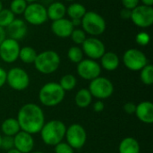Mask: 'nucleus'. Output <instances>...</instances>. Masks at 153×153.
I'll use <instances>...</instances> for the list:
<instances>
[{"label": "nucleus", "mask_w": 153, "mask_h": 153, "mask_svg": "<svg viewBox=\"0 0 153 153\" xmlns=\"http://www.w3.org/2000/svg\"><path fill=\"white\" fill-rule=\"evenodd\" d=\"M119 64H120V59L115 52H112V51L105 52L104 55L100 57V65L101 68L108 72L117 70L119 66Z\"/></svg>", "instance_id": "obj_19"}, {"label": "nucleus", "mask_w": 153, "mask_h": 153, "mask_svg": "<svg viewBox=\"0 0 153 153\" xmlns=\"http://www.w3.org/2000/svg\"><path fill=\"white\" fill-rule=\"evenodd\" d=\"M6 38V34H5V30L4 28L0 27V44L4 40V39Z\"/></svg>", "instance_id": "obj_40"}, {"label": "nucleus", "mask_w": 153, "mask_h": 153, "mask_svg": "<svg viewBox=\"0 0 153 153\" xmlns=\"http://www.w3.org/2000/svg\"><path fill=\"white\" fill-rule=\"evenodd\" d=\"M3 8H4V7H3V2H2V1L0 0V11H1V10L3 9Z\"/></svg>", "instance_id": "obj_45"}, {"label": "nucleus", "mask_w": 153, "mask_h": 153, "mask_svg": "<svg viewBox=\"0 0 153 153\" xmlns=\"http://www.w3.org/2000/svg\"><path fill=\"white\" fill-rule=\"evenodd\" d=\"M124 8L133 10L140 4V0H121Z\"/></svg>", "instance_id": "obj_35"}, {"label": "nucleus", "mask_w": 153, "mask_h": 153, "mask_svg": "<svg viewBox=\"0 0 153 153\" xmlns=\"http://www.w3.org/2000/svg\"><path fill=\"white\" fill-rule=\"evenodd\" d=\"M1 139H2V135H1V134H0V146H1Z\"/></svg>", "instance_id": "obj_48"}, {"label": "nucleus", "mask_w": 153, "mask_h": 153, "mask_svg": "<svg viewBox=\"0 0 153 153\" xmlns=\"http://www.w3.org/2000/svg\"><path fill=\"white\" fill-rule=\"evenodd\" d=\"M28 3L25 0H12L10 3V11L14 15H21L23 14Z\"/></svg>", "instance_id": "obj_29"}, {"label": "nucleus", "mask_w": 153, "mask_h": 153, "mask_svg": "<svg viewBox=\"0 0 153 153\" xmlns=\"http://www.w3.org/2000/svg\"><path fill=\"white\" fill-rule=\"evenodd\" d=\"M15 19V15L10 11L8 8H3L0 11V27L6 28L13 20Z\"/></svg>", "instance_id": "obj_30"}, {"label": "nucleus", "mask_w": 153, "mask_h": 153, "mask_svg": "<svg viewBox=\"0 0 153 153\" xmlns=\"http://www.w3.org/2000/svg\"><path fill=\"white\" fill-rule=\"evenodd\" d=\"M7 153H22L20 152L19 151H17L16 149H11V150H9V151H7Z\"/></svg>", "instance_id": "obj_43"}, {"label": "nucleus", "mask_w": 153, "mask_h": 153, "mask_svg": "<svg viewBox=\"0 0 153 153\" xmlns=\"http://www.w3.org/2000/svg\"><path fill=\"white\" fill-rule=\"evenodd\" d=\"M137 118L145 124L153 123V104L151 101H142L136 105V109L134 113Z\"/></svg>", "instance_id": "obj_18"}, {"label": "nucleus", "mask_w": 153, "mask_h": 153, "mask_svg": "<svg viewBox=\"0 0 153 153\" xmlns=\"http://www.w3.org/2000/svg\"><path fill=\"white\" fill-rule=\"evenodd\" d=\"M28 4H30V3H34V2H38L39 0H25Z\"/></svg>", "instance_id": "obj_44"}, {"label": "nucleus", "mask_w": 153, "mask_h": 153, "mask_svg": "<svg viewBox=\"0 0 153 153\" xmlns=\"http://www.w3.org/2000/svg\"><path fill=\"white\" fill-rule=\"evenodd\" d=\"M140 2H142L143 5H147V6L153 5V0H140Z\"/></svg>", "instance_id": "obj_42"}, {"label": "nucleus", "mask_w": 153, "mask_h": 153, "mask_svg": "<svg viewBox=\"0 0 153 153\" xmlns=\"http://www.w3.org/2000/svg\"><path fill=\"white\" fill-rule=\"evenodd\" d=\"M24 21L33 26H39L44 24L48 19L47 14V8L39 2L28 4L24 13Z\"/></svg>", "instance_id": "obj_7"}, {"label": "nucleus", "mask_w": 153, "mask_h": 153, "mask_svg": "<svg viewBox=\"0 0 153 153\" xmlns=\"http://www.w3.org/2000/svg\"><path fill=\"white\" fill-rule=\"evenodd\" d=\"M0 148H3L4 150H6V151H9L11 149H13L14 148L13 136H8V135L2 136Z\"/></svg>", "instance_id": "obj_33"}, {"label": "nucleus", "mask_w": 153, "mask_h": 153, "mask_svg": "<svg viewBox=\"0 0 153 153\" xmlns=\"http://www.w3.org/2000/svg\"><path fill=\"white\" fill-rule=\"evenodd\" d=\"M47 14L48 19L51 20L52 22L62 19L66 14V6L62 2H53L47 7Z\"/></svg>", "instance_id": "obj_20"}, {"label": "nucleus", "mask_w": 153, "mask_h": 153, "mask_svg": "<svg viewBox=\"0 0 153 153\" xmlns=\"http://www.w3.org/2000/svg\"><path fill=\"white\" fill-rule=\"evenodd\" d=\"M83 56L82 49L79 46H72L67 51V57L74 64L80 63L83 59Z\"/></svg>", "instance_id": "obj_27"}, {"label": "nucleus", "mask_w": 153, "mask_h": 153, "mask_svg": "<svg viewBox=\"0 0 153 153\" xmlns=\"http://www.w3.org/2000/svg\"><path fill=\"white\" fill-rule=\"evenodd\" d=\"M105 108V105L104 103L101 101V100H98L96 101L94 104H93V110L97 113H100V112H102Z\"/></svg>", "instance_id": "obj_37"}, {"label": "nucleus", "mask_w": 153, "mask_h": 153, "mask_svg": "<svg viewBox=\"0 0 153 153\" xmlns=\"http://www.w3.org/2000/svg\"><path fill=\"white\" fill-rule=\"evenodd\" d=\"M141 81L145 85H152L153 83V66L151 64H147L142 70H140Z\"/></svg>", "instance_id": "obj_28"}, {"label": "nucleus", "mask_w": 153, "mask_h": 153, "mask_svg": "<svg viewBox=\"0 0 153 153\" xmlns=\"http://www.w3.org/2000/svg\"><path fill=\"white\" fill-rule=\"evenodd\" d=\"M66 132V126L60 120H50L45 123L40 130L43 143L48 146H56L63 141Z\"/></svg>", "instance_id": "obj_2"}, {"label": "nucleus", "mask_w": 153, "mask_h": 153, "mask_svg": "<svg viewBox=\"0 0 153 153\" xmlns=\"http://www.w3.org/2000/svg\"><path fill=\"white\" fill-rule=\"evenodd\" d=\"M58 83L65 91H70L75 88V86L77 84V80L74 74H65L61 78V80Z\"/></svg>", "instance_id": "obj_26"}, {"label": "nucleus", "mask_w": 153, "mask_h": 153, "mask_svg": "<svg viewBox=\"0 0 153 153\" xmlns=\"http://www.w3.org/2000/svg\"><path fill=\"white\" fill-rule=\"evenodd\" d=\"M65 94V91L58 82H50L40 88L39 100L40 103L46 107H56L63 101Z\"/></svg>", "instance_id": "obj_3"}, {"label": "nucleus", "mask_w": 153, "mask_h": 153, "mask_svg": "<svg viewBox=\"0 0 153 153\" xmlns=\"http://www.w3.org/2000/svg\"><path fill=\"white\" fill-rule=\"evenodd\" d=\"M6 83L14 91H24L30 85V76L24 69L13 67L6 72Z\"/></svg>", "instance_id": "obj_8"}, {"label": "nucleus", "mask_w": 153, "mask_h": 153, "mask_svg": "<svg viewBox=\"0 0 153 153\" xmlns=\"http://www.w3.org/2000/svg\"><path fill=\"white\" fill-rule=\"evenodd\" d=\"M131 13H132V10H129V9H126V8H123L120 12V16L123 18V19H130L131 17Z\"/></svg>", "instance_id": "obj_39"}, {"label": "nucleus", "mask_w": 153, "mask_h": 153, "mask_svg": "<svg viewBox=\"0 0 153 153\" xmlns=\"http://www.w3.org/2000/svg\"><path fill=\"white\" fill-rule=\"evenodd\" d=\"M74 27L70 19L62 18L59 20L53 21L51 23V30L52 32L58 38L66 39L70 38L72 31L74 30Z\"/></svg>", "instance_id": "obj_17"}, {"label": "nucleus", "mask_w": 153, "mask_h": 153, "mask_svg": "<svg viewBox=\"0 0 153 153\" xmlns=\"http://www.w3.org/2000/svg\"><path fill=\"white\" fill-rule=\"evenodd\" d=\"M65 138L66 139V143L74 150H79L86 143L87 133L80 124H73L66 128Z\"/></svg>", "instance_id": "obj_11"}, {"label": "nucleus", "mask_w": 153, "mask_h": 153, "mask_svg": "<svg viewBox=\"0 0 153 153\" xmlns=\"http://www.w3.org/2000/svg\"><path fill=\"white\" fill-rule=\"evenodd\" d=\"M82 30L91 37H98L103 34L107 29V23L102 15L95 11H87L82 18Z\"/></svg>", "instance_id": "obj_5"}, {"label": "nucleus", "mask_w": 153, "mask_h": 153, "mask_svg": "<svg viewBox=\"0 0 153 153\" xmlns=\"http://www.w3.org/2000/svg\"><path fill=\"white\" fill-rule=\"evenodd\" d=\"M119 153H140V144L134 137L124 138L118 146Z\"/></svg>", "instance_id": "obj_21"}, {"label": "nucleus", "mask_w": 153, "mask_h": 153, "mask_svg": "<svg viewBox=\"0 0 153 153\" xmlns=\"http://www.w3.org/2000/svg\"><path fill=\"white\" fill-rule=\"evenodd\" d=\"M2 2H4V1H7V0H1Z\"/></svg>", "instance_id": "obj_49"}, {"label": "nucleus", "mask_w": 153, "mask_h": 153, "mask_svg": "<svg viewBox=\"0 0 153 153\" xmlns=\"http://www.w3.org/2000/svg\"><path fill=\"white\" fill-rule=\"evenodd\" d=\"M123 63L127 69L137 72L142 70L148 64V58L140 49L129 48L124 53Z\"/></svg>", "instance_id": "obj_9"}, {"label": "nucleus", "mask_w": 153, "mask_h": 153, "mask_svg": "<svg viewBox=\"0 0 153 153\" xmlns=\"http://www.w3.org/2000/svg\"><path fill=\"white\" fill-rule=\"evenodd\" d=\"M1 131L3 132L4 135L14 136L16 134H18L21 131V128L16 118L9 117L4 120V122L2 123Z\"/></svg>", "instance_id": "obj_22"}, {"label": "nucleus", "mask_w": 153, "mask_h": 153, "mask_svg": "<svg viewBox=\"0 0 153 153\" xmlns=\"http://www.w3.org/2000/svg\"><path fill=\"white\" fill-rule=\"evenodd\" d=\"M14 149L22 153H30L34 147V139L32 134L24 131H20L13 136Z\"/></svg>", "instance_id": "obj_16"}, {"label": "nucleus", "mask_w": 153, "mask_h": 153, "mask_svg": "<svg viewBox=\"0 0 153 153\" xmlns=\"http://www.w3.org/2000/svg\"><path fill=\"white\" fill-rule=\"evenodd\" d=\"M88 90L92 97L101 100L112 96L114 92V85L109 79L99 76L91 81Z\"/></svg>", "instance_id": "obj_6"}, {"label": "nucleus", "mask_w": 153, "mask_h": 153, "mask_svg": "<svg viewBox=\"0 0 153 153\" xmlns=\"http://www.w3.org/2000/svg\"><path fill=\"white\" fill-rule=\"evenodd\" d=\"M77 74L78 75L87 81H91L99 76H100L101 66L96 61L90 58L82 59L77 64Z\"/></svg>", "instance_id": "obj_13"}, {"label": "nucleus", "mask_w": 153, "mask_h": 153, "mask_svg": "<svg viewBox=\"0 0 153 153\" xmlns=\"http://www.w3.org/2000/svg\"><path fill=\"white\" fill-rule=\"evenodd\" d=\"M130 20L133 23L142 29H146L153 24L152 6L139 4L132 10Z\"/></svg>", "instance_id": "obj_10"}, {"label": "nucleus", "mask_w": 153, "mask_h": 153, "mask_svg": "<svg viewBox=\"0 0 153 153\" xmlns=\"http://www.w3.org/2000/svg\"><path fill=\"white\" fill-rule=\"evenodd\" d=\"M6 83V71L0 67V88Z\"/></svg>", "instance_id": "obj_38"}, {"label": "nucleus", "mask_w": 153, "mask_h": 153, "mask_svg": "<svg viewBox=\"0 0 153 153\" xmlns=\"http://www.w3.org/2000/svg\"><path fill=\"white\" fill-rule=\"evenodd\" d=\"M21 47L17 40L5 38L0 44V58L7 64L14 63L19 58Z\"/></svg>", "instance_id": "obj_14"}, {"label": "nucleus", "mask_w": 153, "mask_h": 153, "mask_svg": "<svg viewBox=\"0 0 153 153\" xmlns=\"http://www.w3.org/2000/svg\"><path fill=\"white\" fill-rule=\"evenodd\" d=\"M65 1H68V2H74L75 0H65Z\"/></svg>", "instance_id": "obj_47"}, {"label": "nucleus", "mask_w": 153, "mask_h": 153, "mask_svg": "<svg viewBox=\"0 0 153 153\" xmlns=\"http://www.w3.org/2000/svg\"><path fill=\"white\" fill-rule=\"evenodd\" d=\"M70 38L74 44L82 45L84 42V40L87 39V34L85 33V31L82 29L74 28L70 35Z\"/></svg>", "instance_id": "obj_31"}, {"label": "nucleus", "mask_w": 153, "mask_h": 153, "mask_svg": "<svg viewBox=\"0 0 153 153\" xmlns=\"http://www.w3.org/2000/svg\"><path fill=\"white\" fill-rule=\"evenodd\" d=\"M71 22H72V23H73L74 28L75 27H79L82 24V19H74V20H71Z\"/></svg>", "instance_id": "obj_41"}, {"label": "nucleus", "mask_w": 153, "mask_h": 153, "mask_svg": "<svg viewBox=\"0 0 153 153\" xmlns=\"http://www.w3.org/2000/svg\"><path fill=\"white\" fill-rule=\"evenodd\" d=\"M21 131H24L30 134L40 132L45 124V116L41 108L34 103L24 104L19 110L17 115Z\"/></svg>", "instance_id": "obj_1"}, {"label": "nucleus", "mask_w": 153, "mask_h": 153, "mask_svg": "<svg viewBox=\"0 0 153 153\" xmlns=\"http://www.w3.org/2000/svg\"><path fill=\"white\" fill-rule=\"evenodd\" d=\"M124 110L126 113L132 115L135 113V109H136V105L134 102H127L124 105Z\"/></svg>", "instance_id": "obj_36"}, {"label": "nucleus", "mask_w": 153, "mask_h": 153, "mask_svg": "<svg viewBox=\"0 0 153 153\" xmlns=\"http://www.w3.org/2000/svg\"><path fill=\"white\" fill-rule=\"evenodd\" d=\"M30 153H44L42 152H30Z\"/></svg>", "instance_id": "obj_46"}, {"label": "nucleus", "mask_w": 153, "mask_h": 153, "mask_svg": "<svg viewBox=\"0 0 153 153\" xmlns=\"http://www.w3.org/2000/svg\"><path fill=\"white\" fill-rule=\"evenodd\" d=\"M37 51L30 46H25L21 48L19 52V58L24 64H33L37 57Z\"/></svg>", "instance_id": "obj_25"}, {"label": "nucleus", "mask_w": 153, "mask_h": 153, "mask_svg": "<svg viewBox=\"0 0 153 153\" xmlns=\"http://www.w3.org/2000/svg\"><path fill=\"white\" fill-rule=\"evenodd\" d=\"M92 96L90 92V91L86 88H82L77 91L74 97V101L77 107L81 108H87L92 101Z\"/></svg>", "instance_id": "obj_23"}, {"label": "nucleus", "mask_w": 153, "mask_h": 153, "mask_svg": "<svg viewBox=\"0 0 153 153\" xmlns=\"http://www.w3.org/2000/svg\"><path fill=\"white\" fill-rule=\"evenodd\" d=\"M135 41L139 46H142V47L147 46L151 41V36L146 31H140L137 33L135 37Z\"/></svg>", "instance_id": "obj_32"}, {"label": "nucleus", "mask_w": 153, "mask_h": 153, "mask_svg": "<svg viewBox=\"0 0 153 153\" xmlns=\"http://www.w3.org/2000/svg\"><path fill=\"white\" fill-rule=\"evenodd\" d=\"M5 34L9 36L10 39L14 40L22 39L27 34V23L24 20L15 18L6 28H4Z\"/></svg>", "instance_id": "obj_15"}, {"label": "nucleus", "mask_w": 153, "mask_h": 153, "mask_svg": "<svg viewBox=\"0 0 153 153\" xmlns=\"http://www.w3.org/2000/svg\"><path fill=\"white\" fill-rule=\"evenodd\" d=\"M61 59L57 52L54 50H45L37 55L34 66L38 72L43 74L55 73L60 66Z\"/></svg>", "instance_id": "obj_4"}, {"label": "nucleus", "mask_w": 153, "mask_h": 153, "mask_svg": "<svg viewBox=\"0 0 153 153\" xmlns=\"http://www.w3.org/2000/svg\"><path fill=\"white\" fill-rule=\"evenodd\" d=\"M87 10L85 6L81 3L74 2L68 7H66V14L68 15L70 20L74 19H82L86 13Z\"/></svg>", "instance_id": "obj_24"}, {"label": "nucleus", "mask_w": 153, "mask_h": 153, "mask_svg": "<svg viewBox=\"0 0 153 153\" xmlns=\"http://www.w3.org/2000/svg\"><path fill=\"white\" fill-rule=\"evenodd\" d=\"M55 153H74V150L67 143H59L55 146Z\"/></svg>", "instance_id": "obj_34"}, {"label": "nucleus", "mask_w": 153, "mask_h": 153, "mask_svg": "<svg viewBox=\"0 0 153 153\" xmlns=\"http://www.w3.org/2000/svg\"><path fill=\"white\" fill-rule=\"evenodd\" d=\"M82 49L88 58L92 60L100 59V57L106 52L105 44L97 37H87L84 42L82 44Z\"/></svg>", "instance_id": "obj_12"}]
</instances>
